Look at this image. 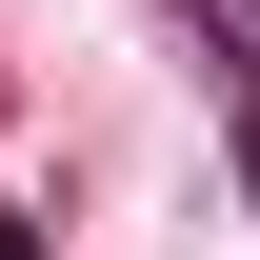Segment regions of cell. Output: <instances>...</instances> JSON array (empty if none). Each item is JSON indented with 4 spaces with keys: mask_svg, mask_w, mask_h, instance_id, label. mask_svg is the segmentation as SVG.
Returning <instances> with one entry per match:
<instances>
[{
    "mask_svg": "<svg viewBox=\"0 0 260 260\" xmlns=\"http://www.w3.org/2000/svg\"><path fill=\"white\" fill-rule=\"evenodd\" d=\"M240 160H260V80H240Z\"/></svg>",
    "mask_w": 260,
    "mask_h": 260,
    "instance_id": "cell-1",
    "label": "cell"
},
{
    "mask_svg": "<svg viewBox=\"0 0 260 260\" xmlns=\"http://www.w3.org/2000/svg\"><path fill=\"white\" fill-rule=\"evenodd\" d=\"M0 260H40V220H0Z\"/></svg>",
    "mask_w": 260,
    "mask_h": 260,
    "instance_id": "cell-2",
    "label": "cell"
}]
</instances>
